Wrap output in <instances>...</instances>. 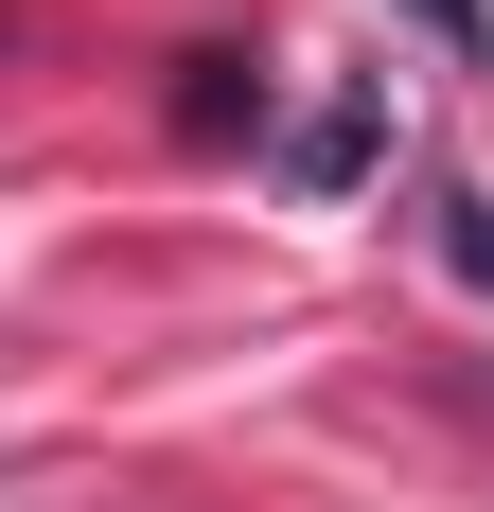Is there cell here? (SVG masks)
I'll return each instance as SVG.
<instances>
[{"mask_svg":"<svg viewBox=\"0 0 494 512\" xmlns=\"http://www.w3.org/2000/svg\"><path fill=\"white\" fill-rule=\"evenodd\" d=\"M371 142H389V89H336L318 124H283V195H353Z\"/></svg>","mask_w":494,"mask_h":512,"instance_id":"6da1fadb","label":"cell"},{"mask_svg":"<svg viewBox=\"0 0 494 512\" xmlns=\"http://www.w3.org/2000/svg\"><path fill=\"white\" fill-rule=\"evenodd\" d=\"M177 142H265V71L247 53H177Z\"/></svg>","mask_w":494,"mask_h":512,"instance_id":"7a4b0ae2","label":"cell"},{"mask_svg":"<svg viewBox=\"0 0 494 512\" xmlns=\"http://www.w3.org/2000/svg\"><path fill=\"white\" fill-rule=\"evenodd\" d=\"M424 230H442V265L494 301V195H477V177H442V195H424Z\"/></svg>","mask_w":494,"mask_h":512,"instance_id":"3957f363","label":"cell"},{"mask_svg":"<svg viewBox=\"0 0 494 512\" xmlns=\"http://www.w3.org/2000/svg\"><path fill=\"white\" fill-rule=\"evenodd\" d=\"M406 18H424L442 53H494V0H406Z\"/></svg>","mask_w":494,"mask_h":512,"instance_id":"277c9868","label":"cell"},{"mask_svg":"<svg viewBox=\"0 0 494 512\" xmlns=\"http://www.w3.org/2000/svg\"><path fill=\"white\" fill-rule=\"evenodd\" d=\"M0 36H18V18H0Z\"/></svg>","mask_w":494,"mask_h":512,"instance_id":"5b68a950","label":"cell"}]
</instances>
